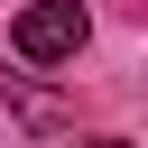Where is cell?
Masks as SVG:
<instances>
[{
    "label": "cell",
    "mask_w": 148,
    "mask_h": 148,
    "mask_svg": "<svg viewBox=\"0 0 148 148\" xmlns=\"http://www.w3.org/2000/svg\"><path fill=\"white\" fill-rule=\"evenodd\" d=\"M83 37H92L83 0H28V9H18V56H28V65H65V56H83Z\"/></svg>",
    "instance_id": "6da1fadb"
},
{
    "label": "cell",
    "mask_w": 148,
    "mask_h": 148,
    "mask_svg": "<svg viewBox=\"0 0 148 148\" xmlns=\"http://www.w3.org/2000/svg\"><path fill=\"white\" fill-rule=\"evenodd\" d=\"M0 92H9V102H18V120H37V130H46V120H56V102H46V92H28V83H18V74H0Z\"/></svg>",
    "instance_id": "7a4b0ae2"
},
{
    "label": "cell",
    "mask_w": 148,
    "mask_h": 148,
    "mask_svg": "<svg viewBox=\"0 0 148 148\" xmlns=\"http://www.w3.org/2000/svg\"><path fill=\"white\" fill-rule=\"evenodd\" d=\"M83 148H120V139H83Z\"/></svg>",
    "instance_id": "3957f363"
}]
</instances>
